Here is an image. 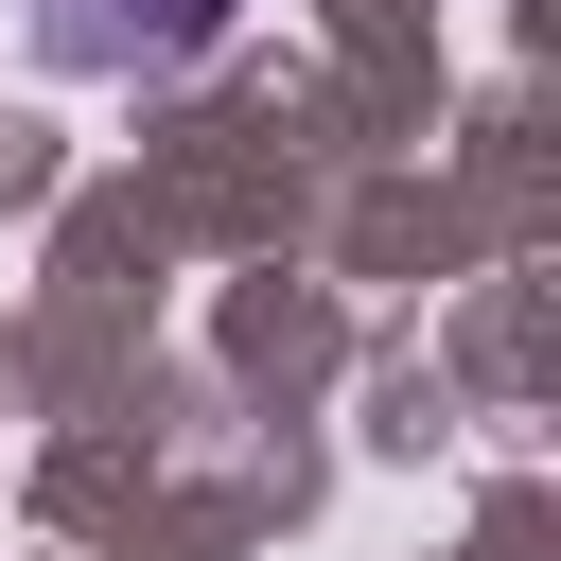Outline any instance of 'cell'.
<instances>
[{
    "mask_svg": "<svg viewBox=\"0 0 561 561\" xmlns=\"http://www.w3.org/2000/svg\"><path fill=\"white\" fill-rule=\"evenodd\" d=\"M210 35H228V0H35L53 70H193Z\"/></svg>",
    "mask_w": 561,
    "mask_h": 561,
    "instance_id": "6da1fadb",
    "label": "cell"
}]
</instances>
